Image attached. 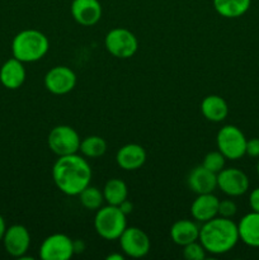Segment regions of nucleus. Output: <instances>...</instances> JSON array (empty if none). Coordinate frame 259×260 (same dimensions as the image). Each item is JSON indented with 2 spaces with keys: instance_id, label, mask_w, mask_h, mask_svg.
I'll return each mask as SVG.
<instances>
[{
  "instance_id": "obj_32",
  "label": "nucleus",
  "mask_w": 259,
  "mask_h": 260,
  "mask_svg": "<svg viewBox=\"0 0 259 260\" xmlns=\"http://www.w3.org/2000/svg\"><path fill=\"white\" fill-rule=\"evenodd\" d=\"M5 230H7V225H5V220L2 215H0V241L3 240V236H4Z\"/></svg>"
},
{
  "instance_id": "obj_17",
  "label": "nucleus",
  "mask_w": 259,
  "mask_h": 260,
  "mask_svg": "<svg viewBox=\"0 0 259 260\" xmlns=\"http://www.w3.org/2000/svg\"><path fill=\"white\" fill-rule=\"evenodd\" d=\"M25 68L22 61L12 57L5 61L0 68V83L10 90L20 88L25 81Z\"/></svg>"
},
{
  "instance_id": "obj_31",
  "label": "nucleus",
  "mask_w": 259,
  "mask_h": 260,
  "mask_svg": "<svg viewBox=\"0 0 259 260\" xmlns=\"http://www.w3.org/2000/svg\"><path fill=\"white\" fill-rule=\"evenodd\" d=\"M84 250H85V244L83 243V240L74 241V253H83Z\"/></svg>"
},
{
  "instance_id": "obj_28",
  "label": "nucleus",
  "mask_w": 259,
  "mask_h": 260,
  "mask_svg": "<svg viewBox=\"0 0 259 260\" xmlns=\"http://www.w3.org/2000/svg\"><path fill=\"white\" fill-rule=\"evenodd\" d=\"M245 155L250 157H259V139L246 140Z\"/></svg>"
},
{
  "instance_id": "obj_19",
  "label": "nucleus",
  "mask_w": 259,
  "mask_h": 260,
  "mask_svg": "<svg viewBox=\"0 0 259 260\" xmlns=\"http://www.w3.org/2000/svg\"><path fill=\"white\" fill-rule=\"evenodd\" d=\"M200 226L190 220H179L173 223L170 238L177 245L184 246L200 239Z\"/></svg>"
},
{
  "instance_id": "obj_30",
  "label": "nucleus",
  "mask_w": 259,
  "mask_h": 260,
  "mask_svg": "<svg viewBox=\"0 0 259 260\" xmlns=\"http://www.w3.org/2000/svg\"><path fill=\"white\" fill-rule=\"evenodd\" d=\"M118 207H119V210H121L126 216L128 215V213H131L132 210H134V205H132V203L127 200L123 201V202H122Z\"/></svg>"
},
{
  "instance_id": "obj_3",
  "label": "nucleus",
  "mask_w": 259,
  "mask_h": 260,
  "mask_svg": "<svg viewBox=\"0 0 259 260\" xmlns=\"http://www.w3.org/2000/svg\"><path fill=\"white\" fill-rule=\"evenodd\" d=\"M50 48L46 35L38 29L20 30L12 42L13 57L24 62H36L41 60Z\"/></svg>"
},
{
  "instance_id": "obj_23",
  "label": "nucleus",
  "mask_w": 259,
  "mask_h": 260,
  "mask_svg": "<svg viewBox=\"0 0 259 260\" xmlns=\"http://www.w3.org/2000/svg\"><path fill=\"white\" fill-rule=\"evenodd\" d=\"M81 154L86 157L90 159H96L101 157L106 154L107 151V142L103 137L101 136H88L80 142V149Z\"/></svg>"
},
{
  "instance_id": "obj_21",
  "label": "nucleus",
  "mask_w": 259,
  "mask_h": 260,
  "mask_svg": "<svg viewBox=\"0 0 259 260\" xmlns=\"http://www.w3.org/2000/svg\"><path fill=\"white\" fill-rule=\"evenodd\" d=\"M251 0H213L215 10L223 18L235 19L249 10Z\"/></svg>"
},
{
  "instance_id": "obj_25",
  "label": "nucleus",
  "mask_w": 259,
  "mask_h": 260,
  "mask_svg": "<svg viewBox=\"0 0 259 260\" xmlns=\"http://www.w3.org/2000/svg\"><path fill=\"white\" fill-rule=\"evenodd\" d=\"M225 160L226 157L217 150V151L208 152V154L203 157L202 165L206 169L218 174V173L225 168Z\"/></svg>"
},
{
  "instance_id": "obj_2",
  "label": "nucleus",
  "mask_w": 259,
  "mask_h": 260,
  "mask_svg": "<svg viewBox=\"0 0 259 260\" xmlns=\"http://www.w3.org/2000/svg\"><path fill=\"white\" fill-rule=\"evenodd\" d=\"M239 231L238 225L231 218L216 217L203 223L200 229V241L205 248L206 253L213 255L229 253L238 244Z\"/></svg>"
},
{
  "instance_id": "obj_5",
  "label": "nucleus",
  "mask_w": 259,
  "mask_h": 260,
  "mask_svg": "<svg viewBox=\"0 0 259 260\" xmlns=\"http://www.w3.org/2000/svg\"><path fill=\"white\" fill-rule=\"evenodd\" d=\"M216 144L218 151L229 160H239L245 155L246 137L234 124H226L217 132Z\"/></svg>"
},
{
  "instance_id": "obj_1",
  "label": "nucleus",
  "mask_w": 259,
  "mask_h": 260,
  "mask_svg": "<svg viewBox=\"0 0 259 260\" xmlns=\"http://www.w3.org/2000/svg\"><path fill=\"white\" fill-rule=\"evenodd\" d=\"M52 179L63 194L79 196L81 190L90 185V165L78 154L58 156L52 167Z\"/></svg>"
},
{
  "instance_id": "obj_7",
  "label": "nucleus",
  "mask_w": 259,
  "mask_h": 260,
  "mask_svg": "<svg viewBox=\"0 0 259 260\" xmlns=\"http://www.w3.org/2000/svg\"><path fill=\"white\" fill-rule=\"evenodd\" d=\"M80 137L75 128L66 124L53 127L47 137L48 147L57 156L76 154L80 149Z\"/></svg>"
},
{
  "instance_id": "obj_24",
  "label": "nucleus",
  "mask_w": 259,
  "mask_h": 260,
  "mask_svg": "<svg viewBox=\"0 0 259 260\" xmlns=\"http://www.w3.org/2000/svg\"><path fill=\"white\" fill-rule=\"evenodd\" d=\"M79 200H80L81 206L84 208H86V210H99L102 207V205H103L104 201L103 192H101L98 188L88 185L85 189H83L79 193Z\"/></svg>"
},
{
  "instance_id": "obj_18",
  "label": "nucleus",
  "mask_w": 259,
  "mask_h": 260,
  "mask_svg": "<svg viewBox=\"0 0 259 260\" xmlns=\"http://www.w3.org/2000/svg\"><path fill=\"white\" fill-rule=\"evenodd\" d=\"M239 239L250 248H259V212L246 213L238 223Z\"/></svg>"
},
{
  "instance_id": "obj_26",
  "label": "nucleus",
  "mask_w": 259,
  "mask_h": 260,
  "mask_svg": "<svg viewBox=\"0 0 259 260\" xmlns=\"http://www.w3.org/2000/svg\"><path fill=\"white\" fill-rule=\"evenodd\" d=\"M183 256L187 260H203L206 258V250L198 240L193 241L183 246Z\"/></svg>"
},
{
  "instance_id": "obj_13",
  "label": "nucleus",
  "mask_w": 259,
  "mask_h": 260,
  "mask_svg": "<svg viewBox=\"0 0 259 260\" xmlns=\"http://www.w3.org/2000/svg\"><path fill=\"white\" fill-rule=\"evenodd\" d=\"M71 15L80 25L91 27L101 20L102 5L99 0H73Z\"/></svg>"
},
{
  "instance_id": "obj_6",
  "label": "nucleus",
  "mask_w": 259,
  "mask_h": 260,
  "mask_svg": "<svg viewBox=\"0 0 259 260\" xmlns=\"http://www.w3.org/2000/svg\"><path fill=\"white\" fill-rule=\"evenodd\" d=\"M106 50L117 58H130L137 52L139 41L131 30L126 28H113L104 38Z\"/></svg>"
},
{
  "instance_id": "obj_10",
  "label": "nucleus",
  "mask_w": 259,
  "mask_h": 260,
  "mask_svg": "<svg viewBox=\"0 0 259 260\" xmlns=\"http://www.w3.org/2000/svg\"><path fill=\"white\" fill-rule=\"evenodd\" d=\"M217 187L229 197H240L249 189V178L243 170L223 168L217 174Z\"/></svg>"
},
{
  "instance_id": "obj_8",
  "label": "nucleus",
  "mask_w": 259,
  "mask_h": 260,
  "mask_svg": "<svg viewBox=\"0 0 259 260\" xmlns=\"http://www.w3.org/2000/svg\"><path fill=\"white\" fill-rule=\"evenodd\" d=\"M119 244L123 254L130 258H144L149 254L151 244L147 234L140 228H126L119 236Z\"/></svg>"
},
{
  "instance_id": "obj_15",
  "label": "nucleus",
  "mask_w": 259,
  "mask_h": 260,
  "mask_svg": "<svg viewBox=\"0 0 259 260\" xmlns=\"http://www.w3.org/2000/svg\"><path fill=\"white\" fill-rule=\"evenodd\" d=\"M220 200L212 193L197 194V198L190 205V215L197 222L205 223L218 215Z\"/></svg>"
},
{
  "instance_id": "obj_34",
  "label": "nucleus",
  "mask_w": 259,
  "mask_h": 260,
  "mask_svg": "<svg viewBox=\"0 0 259 260\" xmlns=\"http://www.w3.org/2000/svg\"><path fill=\"white\" fill-rule=\"evenodd\" d=\"M256 173H258L259 175V157H258V162H256Z\"/></svg>"
},
{
  "instance_id": "obj_12",
  "label": "nucleus",
  "mask_w": 259,
  "mask_h": 260,
  "mask_svg": "<svg viewBox=\"0 0 259 260\" xmlns=\"http://www.w3.org/2000/svg\"><path fill=\"white\" fill-rule=\"evenodd\" d=\"M3 244L10 256L14 258H22L25 255L30 245V235L27 228L23 225H12L7 228L4 236H3Z\"/></svg>"
},
{
  "instance_id": "obj_11",
  "label": "nucleus",
  "mask_w": 259,
  "mask_h": 260,
  "mask_svg": "<svg viewBox=\"0 0 259 260\" xmlns=\"http://www.w3.org/2000/svg\"><path fill=\"white\" fill-rule=\"evenodd\" d=\"M45 88L55 95L68 94L75 88L76 75L68 66H55L45 75Z\"/></svg>"
},
{
  "instance_id": "obj_27",
  "label": "nucleus",
  "mask_w": 259,
  "mask_h": 260,
  "mask_svg": "<svg viewBox=\"0 0 259 260\" xmlns=\"http://www.w3.org/2000/svg\"><path fill=\"white\" fill-rule=\"evenodd\" d=\"M238 212V206L234 201L223 200L218 203V216L225 218H231Z\"/></svg>"
},
{
  "instance_id": "obj_14",
  "label": "nucleus",
  "mask_w": 259,
  "mask_h": 260,
  "mask_svg": "<svg viewBox=\"0 0 259 260\" xmlns=\"http://www.w3.org/2000/svg\"><path fill=\"white\" fill-rule=\"evenodd\" d=\"M188 187L196 194L212 193L217 187V174L206 169L203 165L193 168L187 178Z\"/></svg>"
},
{
  "instance_id": "obj_33",
  "label": "nucleus",
  "mask_w": 259,
  "mask_h": 260,
  "mask_svg": "<svg viewBox=\"0 0 259 260\" xmlns=\"http://www.w3.org/2000/svg\"><path fill=\"white\" fill-rule=\"evenodd\" d=\"M123 259H124V255H122V254L119 253L109 254V255L107 256V260H123Z\"/></svg>"
},
{
  "instance_id": "obj_20",
  "label": "nucleus",
  "mask_w": 259,
  "mask_h": 260,
  "mask_svg": "<svg viewBox=\"0 0 259 260\" xmlns=\"http://www.w3.org/2000/svg\"><path fill=\"white\" fill-rule=\"evenodd\" d=\"M201 112L207 121L222 122L229 114V106L222 96L211 94L203 98Z\"/></svg>"
},
{
  "instance_id": "obj_22",
  "label": "nucleus",
  "mask_w": 259,
  "mask_h": 260,
  "mask_svg": "<svg viewBox=\"0 0 259 260\" xmlns=\"http://www.w3.org/2000/svg\"><path fill=\"white\" fill-rule=\"evenodd\" d=\"M103 197L108 205L119 206L128 197V188L123 180L113 178L104 184Z\"/></svg>"
},
{
  "instance_id": "obj_4",
  "label": "nucleus",
  "mask_w": 259,
  "mask_h": 260,
  "mask_svg": "<svg viewBox=\"0 0 259 260\" xmlns=\"http://www.w3.org/2000/svg\"><path fill=\"white\" fill-rule=\"evenodd\" d=\"M126 228V215L119 210L118 206L108 205L96 210L94 229L101 238L106 240H117Z\"/></svg>"
},
{
  "instance_id": "obj_16",
  "label": "nucleus",
  "mask_w": 259,
  "mask_h": 260,
  "mask_svg": "<svg viewBox=\"0 0 259 260\" xmlns=\"http://www.w3.org/2000/svg\"><path fill=\"white\" fill-rule=\"evenodd\" d=\"M116 161L121 169L134 172L146 161V151L139 144H127L117 151Z\"/></svg>"
},
{
  "instance_id": "obj_29",
  "label": "nucleus",
  "mask_w": 259,
  "mask_h": 260,
  "mask_svg": "<svg viewBox=\"0 0 259 260\" xmlns=\"http://www.w3.org/2000/svg\"><path fill=\"white\" fill-rule=\"evenodd\" d=\"M249 205L254 212H259V188L251 190L250 196H249Z\"/></svg>"
},
{
  "instance_id": "obj_9",
  "label": "nucleus",
  "mask_w": 259,
  "mask_h": 260,
  "mask_svg": "<svg viewBox=\"0 0 259 260\" xmlns=\"http://www.w3.org/2000/svg\"><path fill=\"white\" fill-rule=\"evenodd\" d=\"M74 254V241L65 234L50 235L42 241L40 248L42 260H69Z\"/></svg>"
}]
</instances>
